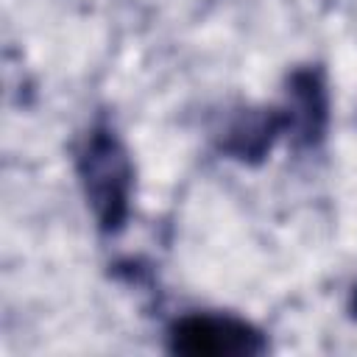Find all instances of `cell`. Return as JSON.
Listing matches in <instances>:
<instances>
[{
	"mask_svg": "<svg viewBox=\"0 0 357 357\" xmlns=\"http://www.w3.org/2000/svg\"><path fill=\"white\" fill-rule=\"evenodd\" d=\"M165 346L181 357H259L268 335L248 318L223 310H190L167 324Z\"/></svg>",
	"mask_w": 357,
	"mask_h": 357,
	"instance_id": "2",
	"label": "cell"
},
{
	"mask_svg": "<svg viewBox=\"0 0 357 357\" xmlns=\"http://www.w3.org/2000/svg\"><path fill=\"white\" fill-rule=\"evenodd\" d=\"M282 112L287 123V139L298 151H315L326 139L329 128V86L318 64L296 67L284 81Z\"/></svg>",
	"mask_w": 357,
	"mask_h": 357,
	"instance_id": "3",
	"label": "cell"
},
{
	"mask_svg": "<svg viewBox=\"0 0 357 357\" xmlns=\"http://www.w3.org/2000/svg\"><path fill=\"white\" fill-rule=\"evenodd\" d=\"M75 176L100 234H120L131 218L134 159L112 120L98 117L75 142Z\"/></svg>",
	"mask_w": 357,
	"mask_h": 357,
	"instance_id": "1",
	"label": "cell"
},
{
	"mask_svg": "<svg viewBox=\"0 0 357 357\" xmlns=\"http://www.w3.org/2000/svg\"><path fill=\"white\" fill-rule=\"evenodd\" d=\"M287 137V123H284V112L282 106H245L237 109L226 117V123L215 131V142L218 151L226 159L243 162V165H257L262 162L276 139Z\"/></svg>",
	"mask_w": 357,
	"mask_h": 357,
	"instance_id": "4",
	"label": "cell"
}]
</instances>
